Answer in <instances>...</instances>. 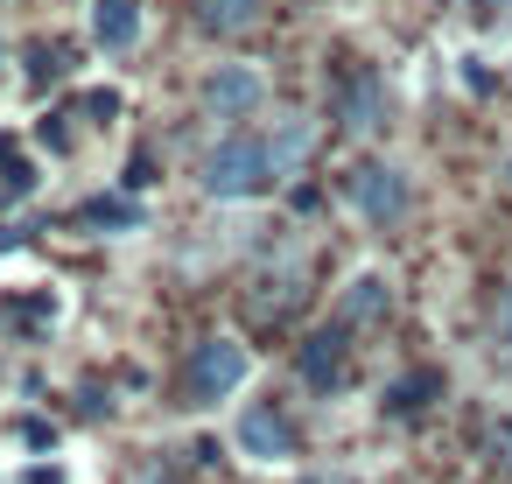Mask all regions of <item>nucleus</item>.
I'll list each match as a JSON object with an SVG mask.
<instances>
[{"label": "nucleus", "instance_id": "f257e3e1", "mask_svg": "<svg viewBox=\"0 0 512 484\" xmlns=\"http://www.w3.org/2000/svg\"><path fill=\"white\" fill-rule=\"evenodd\" d=\"M309 120H274L267 134L239 127L225 134L211 155H204V197H225V204H246V197H267L274 183H288L302 162H309Z\"/></svg>", "mask_w": 512, "mask_h": 484}, {"label": "nucleus", "instance_id": "f03ea898", "mask_svg": "<svg viewBox=\"0 0 512 484\" xmlns=\"http://www.w3.org/2000/svg\"><path fill=\"white\" fill-rule=\"evenodd\" d=\"M344 204H351L372 232H393V225H407V211H414V183H407V169H393V162H358V169L344 176Z\"/></svg>", "mask_w": 512, "mask_h": 484}, {"label": "nucleus", "instance_id": "7ed1b4c3", "mask_svg": "<svg viewBox=\"0 0 512 484\" xmlns=\"http://www.w3.org/2000/svg\"><path fill=\"white\" fill-rule=\"evenodd\" d=\"M246 372H253V358H246L239 337H204L190 351V365H183V400L190 407H218V400H232L246 386Z\"/></svg>", "mask_w": 512, "mask_h": 484}, {"label": "nucleus", "instance_id": "20e7f679", "mask_svg": "<svg viewBox=\"0 0 512 484\" xmlns=\"http://www.w3.org/2000/svg\"><path fill=\"white\" fill-rule=\"evenodd\" d=\"M197 99H204V113H218V120H253V113L267 106V78H260L253 64H218Z\"/></svg>", "mask_w": 512, "mask_h": 484}, {"label": "nucleus", "instance_id": "39448f33", "mask_svg": "<svg viewBox=\"0 0 512 484\" xmlns=\"http://www.w3.org/2000/svg\"><path fill=\"white\" fill-rule=\"evenodd\" d=\"M239 449H246L253 463H281V456H295V421H288L274 400H253V407L239 414Z\"/></svg>", "mask_w": 512, "mask_h": 484}, {"label": "nucleus", "instance_id": "423d86ee", "mask_svg": "<svg viewBox=\"0 0 512 484\" xmlns=\"http://www.w3.org/2000/svg\"><path fill=\"white\" fill-rule=\"evenodd\" d=\"M386 106H393V99H386V78H379V71H351L344 92H337V120H344L351 134H379V127H386Z\"/></svg>", "mask_w": 512, "mask_h": 484}, {"label": "nucleus", "instance_id": "0eeeda50", "mask_svg": "<svg viewBox=\"0 0 512 484\" xmlns=\"http://www.w3.org/2000/svg\"><path fill=\"white\" fill-rule=\"evenodd\" d=\"M190 15H197L204 36L239 43V36H253V29L267 22V0H190Z\"/></svg>", "mask_w": 512, "mask_h": 484}, {"label": "nucleus", "instance_id": "6e6552de", "mask_svg": "<svg viewBox=\"0 0 512 484\" xmlns=\"http://www.w3.org/2000/svg\"><path fill=\"white\" fill-rule=\"evenodd\" d=\"M92 43L99 50H134L141 43V0H92Z\"/></svg>", "mask_w": 512, "mask_h": 484}, {"label": "nucleus", "instance_id": "1a4fd4ad", "mask_svg": "<svg viewBox=\"0 0 512 484\" xmlns=\"http://www.w3.org/2000/svg\"><path fill=\"white\" fill-rule=\"evenodd\" d=\"M302 379H309V386H337V379H344V337H337V330H316V337L302 344Z\"/></svg>", "mask_w": 512, "mask_h": 484}, {"label": "nucleus", "instance_id": "9d476101", "mask_svg": "<svg viewBox=\"0 0 512 484\" xmlns=\"http://www.w3.org/2000/svg\"><path fill=\"white\" fill-rule=\"evenodd\" d=\"M344 316H351V323H372V316H386V281H379V274H358V281L344 288Z\"/></svg>", "mask_w": 512, "mask_h": 484}, {"label": "nucleus", "instance_id": "9b49d317", "mask_svg": "<svg viewBox=\"0 0 512 484\" xmlns=\"http://www.w3.org/2000/svg\"><path fill=\"white\" fill-rule=\"evenodd\" d=\"M435 393H442V379H435V372H414V379H400V386L386 393V407H393V414H421Z\"/></svg>", "mask_w": 512, "mask_h": 484}, {"label": "nucleus", "instance_id": "f8f14e48", "mask_svg": "<svg viewBox=\"0 0 512 484\" xmlns=\"http://www.w3.org/2000/svg\"><path fill=\"white\" fill-rule=\"evenodd\" d=\"M29 190H36V169L8 155V162H0V204H15V197H29Z\"/></svg>", "mask_w": 512, "mask_h": 484}, {"label": "nucleus", "instance_id": "ddd939ff", "mask_svg": "<svg viewBox=\"0 0 512 484\" xmlns=\"http://www.w3.org/2000/svg\"><path fill=\"white\" fill-rule=\"evenodd\" d=\"M85 225H134V204H120V197H92V204H85Z\"/></svg>", "mask_w": 512, "mask_h": 484}, {"label": "nucleus", "instance_id": "4468645a", "mask_svg": "<svg viewBox=\"0 0 512 484\" xmlns=\"http://www.w3.org/2000/svg\"><path fill=\"white\" fill-rule=\"evenodd\" d=\"M498 456H505V470H512V421L498 428Z\"/></svg>", "mask_w": 512, "mask_h": 484}, {"label": "nucleus", "instance_id": "2eb2a0df", "mask_svg": "<svg viewBox=\"0 0 512 484\" xmlns=\"http://www.w3.org/2000/svg\"><path fill=\"white\" fill-rule=\"evenodd\" d=\"M477 15H512V0H477Z\"/></svg>", "mask_w": 512, "mask_h": 484}, {"label": "nucleus", "instance_id": "dca6fc26", "mask_svg": "<svg viewBox=\"0 0 512 484\" xmlns=\"http://www.w3.org/2000/svg\"><path fill=\"white\" fill-rule=\"evenodd\" d=\"M505 323H512V302H505Z\"/></svg>", "mask_w": 512, "mask_h": 484}, {"label": "nucleus", "instance_id": "f3484780", "mask_svg": "<svg viewBox=\"0 0 512 484\" xmlns=\"http://www.w3.org/2000/svg\"><path fill=\"white\" fill-rule=\"evenodd\" d=\"M505 183H512V176H505Z\"/></svg>", "mask_w": 512, "mask_h": 484}]
</instances>
